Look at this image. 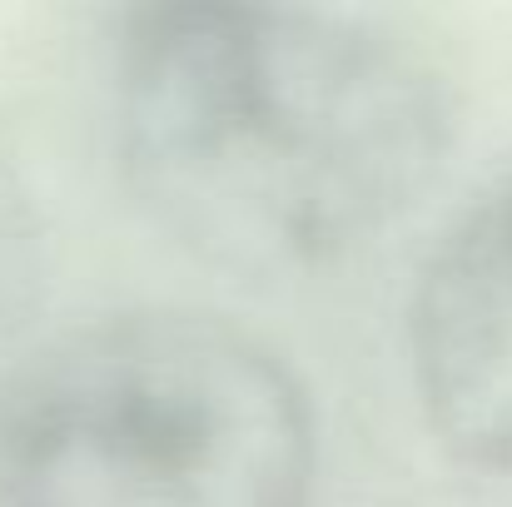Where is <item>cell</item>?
<instances>
[{
    "mask_svg": "<svg viewBox=\"0 0 512 507\" xmlns=\"http://www.w3.org/2000/svg\"><path fill=\"white\" fill-rule=\"evenodd\" d=\"M115 95L135 194L234 274H299L368 244L433 184L453 135L418 45L299 5L135 10Z\"/></svg>",
    "mask_w": 512,
    "mask_h": 507,
    "instance_id": "6da1fadb",
    "label": "cell"
},
{
    "mask_svg": "<svg viewBox=\"0 0 512 507\" xmlns=\"http://www.w3.org/2000/svg\"><path fill=\"white\" fill-rule=\"evenodd\" d=\"M309 493L299 378L214 314L95 319L0 398V507H309Z\"/></svg>",
    "mask_w": 512,
    "mask_h": 507,
    "instance_id": "7a4b0ae2",
    "label": "cell"
},
{
    "mask_svg": "<svg viewBox=\"0 0 512 507\" xmlns=\"http://www.w3.org/2000/svg\"><path fill=\"white\" fill-rule=\"evenodd\" d=\"M413 373L433 433L512 473V184L433 249L413 299Z\"/></svg>",
    "mask_w": 512,
    "mask_h": 507,
    "instance_id": "3957f363",
    "label": "cell"
}]
</instances>
